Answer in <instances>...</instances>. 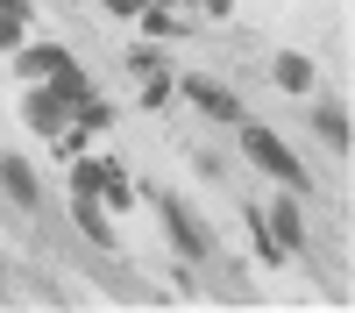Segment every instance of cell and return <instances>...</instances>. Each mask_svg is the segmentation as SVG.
<instances>
[{"label":"cell","instance_id":"obj_1","mask_svg":"<svg viewBox=\"0 0 355 313\" xmlns=\"http://www.w3.org/2000/svg\"><path fill=\"white\" fill-rule=\"evenodd\" d=\"M242 150H249V157H256L263 171H270V178H284L291 192H306V171H299V157H291V150H284V142H277L270 128H256V121H242Z\"/></svg>","mask_w":355,"mask_h":313},{"label":"cell","instance_id":"obj_2","mask_svg":"<svg viewBox=\"0 0 355 313\" xmlns=\"http://www.w3.org/2000/svg\"><path fill=\"white\" fill-rule=\"evenodd\" d=\"M164 228H171V242L185 249L192 264H206V256H214V242H206V228L192 221V207H185V199H171V192H164Z\"/></svg>","mask_w":355,"mask_h":313},{"label":"cell","instance_id":"obj_3","mask_svg":"<svg viewBox=\"0 0 355 313\" xmlns=\"http://www.w3.org/2000/svg\"><path fill=\"white\" fill-rule=\"evenodd\" d=\"M71 192H93V199H114V207H128V199H135V192H128V178H121V171H114V164H85V157L71 164Z\"/></svg>","mask_w":355,"mask_h":313},{"label":"cell","instance_id":"obj_4","mask_svg":"<svg viewBox=\"0 0 355 313\" xmlns=\"http://www.w3.org/2000/svg\"><path fill=\"white\" fill-rule=\"evenodd\" d=\"M64 107H71V100H57V93H28V107H21V114H28V128H36V135H50V142H57V135H64Z\"/></svg>","mask_w":355,"mask_h":313},{"label":"cell","instance_id":"obj_5","mask_svg":"<svg viewBox=\"0 0 355 313\" xmlns=\"http://www.w3.org/2000/svg\"><path fill=\"white\" fill-rule=\"evenodd\" d=\"M185 93H192L206 114H214V121H242V100H234V93H220L214 78H185Z\"/></svg>","mask_w":355,"mask_h":313},{"label":"cell","instance_id":"obj_6","mask_svg":"<svg viewBox=\"0 0 355 313\" xmlns=\"http://www.w3.org/2000/svg\"><path fill=\"white\" fill-rule=\"evenodd\" d=\"M0 185H8V199H15V207H36V171H28L21 157H0Z\"/></svg>","mask_w":355,"mask_h":313},{"label":"cell","instance_id":"obj_7","mask_svg":"<svg viewBox=\"0 0 355 313\" xmlns=\"http://www.w3.org/2000/svg\"><path fill=\"white\" fill-rule=\"evenodd\" d=\"M270 235H277V249H284V256H291V249H306V221H299V207H291V199H277Z\"/></svg>","mask_w":355,"mask_h":313},{"label":"cell","instance_id":"obj_8","mask_svg":"<svg viewBox=\"0 0 355 313\" xmlns=\"http://www.w3.org/2000/svg\"><path fill=\"white\" fill-rule=\"evenodd\" d=\"M313 128H320V142H327V150L348 157V114H341V107H320V114H313Z\"/></svg>","mask_w":355,"mask_h":313},{"label":"cell","instance_id":"obj_9","mask_svg":"<svg viewBox=\"0 0 355 313\" xmlns=\"http://www.w3.org/2000/svg\"><path fill=\"white\" fill-rule=\"evenodd\" d=\"M71 214H78V228H85L93 242H114V235H107V221H100V199H93V192H71Z\"/></svg>","mask_w":355,"mask_h":313},{"label":"cell","instance_id":"obj_10","mask_svg":"<svg viewBox=\"0 0 355 313\" xmlns=\"http://www.w3.org/2000/svg\"><path fill=\"white\" fill-rule=\"evenodd\" d=\"M277 85H284V93H306V85H313V65H306L299 50H291V57H277Z\"/></svg>","mask_w":355,"mask_h":313},{"label":"cell","instance_id":"obj_11","mask_svg":"<svg viewBox=\"0 0 355 313\" xmlns=\"http://www.w3.org/2000/svg\"><path fill=\"white\" fill-rule=\"evenodd\" d=\"M21 22H28L21 0H0V50H21Z\"/></svg>","mask_w":355,"mask_h":313},{"label":"cell","instance_id":"obj_12","mask_svg":"<svg viewBox=\"0 0 355 313\" xmlns=\"http://www.w3.org/2000/svg\"><path fill=\"white\" fill-rule=\"evenodd\" d=\"M135 22L150 28V36H185V22H178V8H164V0H157V8H142Z\"/></svg>","mask_w":355,"mask_h":313},{"label":"cell","instance_id":"obj_13","mask_svg":"<svg viewBox=\"0 0 355 313\" xmlns=\"http://www.w3.org/2000/svg\"><path fill=\"white\" fill-rule=\"evenodd\" d=\"M242 221H249V235H256V256H263V264H277V256H284V249H277V235H270V221H263L256 207H249Z\"/></svg>","mask_w":355,"mask_h":313},{"label":"cell","instance_id":"obj_14","mask_svg":"<svg viewBox=\"0 0 355 313\" xmlns=\"http://www.w3.org/2000/svg\"><path fill=\"white\" fill-rule=\"evenodd\" d=\"M150 0H107V15H142Z\"/></svg>","mask_w":355,"mask_h":313},{"label":"cell","instance_id":"obj_15","mask_svg":"<svg viewBox=\"0 0 355 313\" xmlns=\"http://www.w3.org/2000/svg\"><path fill=\"white\" fill-rule=\"evenodd\" d=\"M227 8H234V0H206V15H227Z\"/></svg>","mask_w":355,"mask_h":313}]
</instances>
